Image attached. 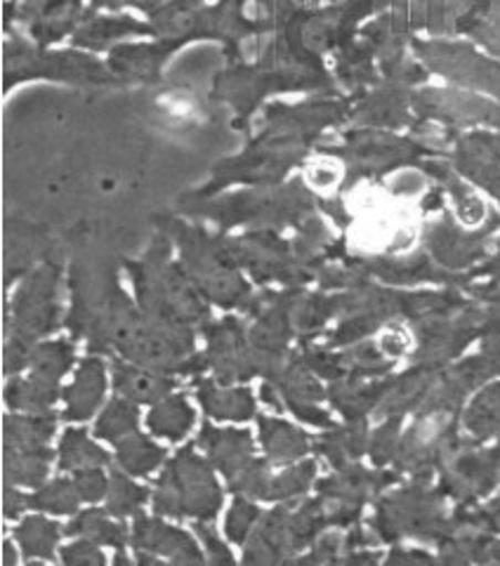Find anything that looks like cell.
Masks as SVG:
<instances>
[{"label": "cell", "mask_w": 500, "mask_h": 566, "mask_svg": "<svg viewBox=\"0 0 500 566\" xmlns=\"http://www.w3.org/2000/svg\"><path fill=\"white\" fill-rule=\"evenodd\" d=\"M102 392V370L97 364H85L81 370L76 387L69 389V403H71V418H85V413L97 403Z\"/></svg>", "instance_id": "6da1fadb"}, {"label": "cell", "mask_w": 500, "mask_h": 566, "mask_svg": "<svg viewBox=\"0 0 500 566\" xmlns=\"http://www.w3.org/2000/svg\"><path fill=\"white\" fill-rule=\"evenodd\" d=\"M76 8H79L76 0H48L43 12H41L39 24L33 27V33L43 35V41L58 39V35L62 31H66L71 27V22H74Z\"/></svg>", "instance_id": "7a4b0ae2"}, {"label": "cell", "mask_w": 500, "mask_h": 566, "mask_svg": "<svg viewBox=\"0 0 500 566\" xmlns=\"http://www.w3.org/2000/svg\"><path fill=\"white\" fill-rule=\"evenodd\" d=\"M118 385L125 389V392L137 397V399H154L160 392V389L166 387L164 382H158L156 378L137 376V374H131V370H123L121 378H118Z\"/></svg>", "instance_id": "3957f363"}, {"label": "cell", "mask_w": 500, "mask_h": 566, "mask_svg": "<svg viewBox=\"0 0 500 566\" xmlns=\"http://www.w3.org/2000/svg\"><path fill=\"white\" fill-rule=\"evenodd\" d=\"M91 476L93 474H87V476H79V489H81V495L83 499H100L102 495V486H104V482H102V476L100 474H95V480L91 482Z\"/></svg>", "instance_id": "277c9868"}]
</instances>
